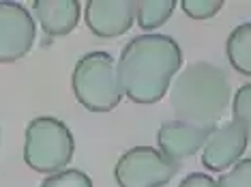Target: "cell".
I'll return each mask as SVG.
<instances>
[{
    "label": "cell",
    "mask_w": 251,
    "mask_h": 187,
    "mask_svg": "<svg viewBox=\"0 0 251 187\" xmlns=\"http://www.w3.org/2000/svg\"><path fill=\"white\" fill-rule=\"evenodd\" d=\"M116 67L123 97L152 106L168 95L170 84L182 69V50L170 35H138L123 48Z\"/></svg>",
    "instance_id": "cell-1"
},
{
    "label": "cell",
    "mask_w": 251,
    "mask_h": 187,
    "mask_svg": "<svg viewBox=\"0 0 251 187\" xmlns=\"http://www.w3.org/2000/svg\"><path fill=\"white\" fill-rule=\"evenodd\" d=\"M232 86L226 71L206 60L187 65L170 84V104L176 121L215 127L226 114Z\"/></svg>",
    "instance_id": "cell-2"
},
{
    "label": "cell",
    "mask_w": 251,
    "mask_h": 187,
    "mask_svg": "<svg viewBox=\"0 0 251 187\" xmlns=\"http://www.w3.org/2000/svg\"><path fill=\"white\" fill-rule=\"evenodd\" d=\"M71 88L77 104L88 112H112L123 101L116 58L110 52H88L75 62Z\"/></svg>",
    "instance_id": "cell-3"
},
{
    "label": "cell",
    "mask_w": 251,
    "mask_h": 187,
    "mask_svg": "<svg viewBox=\"0 0 251 187\" xmlns=\"http://www.w3.org/2000/svg\"><path fill=\"white\" fill-rule=\"evenodd\" d=\"M75 140L65 121L56 116H37L24 132V161L39 174L65 170L73 160Z\"/></svg>",
    "instance_id": "cell-4"
},
{
    "label": "cell",
    "mask_w": 251,
    "mask_h": 187,
    "mask_svg": "<svg viewBox=\"0 0 251 187\" xmlns=\"http://www.w3.org/2000/svg\"><path fill=\"white\" fill-rule=\"evenodd\" d=\"M178 170V166L168 161L157 149L142 144L118 157L114 179L118 187H165Z\"/></svg>",
    "instance_id": "cell-5"
},
{
    "label": "cell",
    "mask_w": 251,
    "mask_h": 187,
    "mask_svg": "<svg viewBox=\"0 0 251 187\" xmlns=\"http://www.w3.org/2000/svg\"><path fill=\"white\" fill-rule=\"evenodd\" d=\"M37 22L22 2L0 0V62H15L30 54Z\"/></svg>",
    "instance_id": "cell-6"
},
{
    "label": "cell",
    "mask_w": 251,
    "mask_h": 187,
    "mask_svg": "<svg viewBox=\"0 0 251 187\" xmlns=\"http://www.w3.org/2000/svg\"><path fill=\"white\" fill-rule=\"evenodd\" d=\"M249 144V134L234 121L215 125L202 146V166L208 172H226L243 160Z\"/></svg>",
    "instance_id": "cell-7"
},
{
    "label": "cell",
    "mask_w": 251,
    "mask_h": 187,
    "mask_svg": "<svg viewBox=\"0 0 251 187\" xmlns=\"http://www.w3.org/2000/svg\"><path fill=\"white\" fill-rule=\"evenodd\" d=\"M213 129L215 127H208V125H191L185 121H176V118L165 121L157 132V151L168 161L180 168V163L185 160L202 151Z\"/></svg>",
    "instance_id": "cell-8"
},
{
    "label": "cell",
    "mask_w": 251,
    "mask_h": 187,
    "mask_svg": "<svg viewBox=\"0 0 251 187\" xmlns=\"http://www.w3.org/2000/svg\"><path fill=\"white\" fill-rule=\"evenodd\" d=\"M135 22L133 0H88L84 2V24L99 39H116Z\"/></svg>",
    "instance_id": "cell-9"
},
{
    "label": "cell",
    "mask_w": 251,
    "mask_h": 187,
    "mask_svg": "<svg viewBox=\"0 0 251 187\" xmlns=\"http://www.w3.org/2000/svg\"><path fill=\"white\" fill-rule=\"evenodd\" d=\"M32 13L48 37H65L79 24L82 2L79 0H35Z\"/></svg>",
    "instance_id": "cell-10"
},
{
    "label": "cell",
    "mask_w": 251,
    "mask_h": 187,
    "mask_svg": "<svg viewBox=\"0 0 251 187\" xmlns=\"http://www.w3.org/2000/svg\"><path fill=\"white\" fill-rule=\"evenodd\" d=\"M227 62L236 73L249 78L251 76V24L243 22L230 32L226 41Z\"/></svg>",
    "instance_id": "cell-11"
},
{
    "label": "cell",
    "mask_w": 251,
    "mask_h": 187,
    "mask_svg": "<svg viewBox=\"0 0 251 187\" xmlns=\"http://www.w3.org/2000/svg\"><path fill=\"white\" fill-rule=\"evenodd\" d=\"M176 4H178L176 0H138L135 2V24L148 35L172 18Z\"/></svg>",
    "instance_id": "cell-12"
},
{
    "label": "cell",
    "mask_w": 251,
    "mask_h": 187,
    "mask_svg": "<svg viewBox=\"0 0 251 187\" xmlns=\"http://www.w3.org/2000/svg\"><path fill=\"white\" fill-rule=\"evenodd\" d=\"M39 187H93V179L77 168H65L60 172L48 174Z\"/></svg>",
    "instance_id": "cell-13"
},
{
    "label": "cell",
    "mask_w": 251,
    "mask_h": 187,
    "mask_svg": "<svg viewBox=\"0 0 251 187\" xmlns=\"http://www.w3.org/2000/svg\"><path fill=\"white\" fill-rule=\"evenodd\" d=\"M232 121L251 132V84H243L232 97Z\"/></svg>",
    "instance_id": "cell-14"
},
{
    "label": "cell",
    "mask_w": 251,
    "mask_h": 187,
    "mask_svg": "<svg viewBox=\"0 0 251 187\" xmlns=\"http://www.w3.org/2000/svg\"><path fill=\"white\" fill-rule=\"evenodd\" d=\"M224 0H182L180 2V9L185 11L187 18L191 20H198V22H204V20H210L224 9Z\"/></svg>",
    "instance_id": "cell-15"
},
{
    "label": "cell",
    "mask_w": 251,
    "mask_h": 187,
    "mask_svg": "<svg viewBox=\"0 0 251 187\" xmlns=\"http://www.w3.org/2000/svg\"><path fill=\"white\" fill-rule=\"evenodd\" d=\"M217 187H251V160L243 157L232 166L230 172H224L219 181H215Z\"/></svg>",
    "instance_id": "cell-16"
},
{
    "label": "cell",
    "mask_w": 251,
    "mask_h": 187,
    "mask_svg": "<svg viewBox=\"0 0 251 187\" xmlns=\"http://www.w3.org/2000/svg\"><path fill=\"white\" fill-rule=\"evenodd\" d=\"M178 187H217V183L213 177H208L204 172H189L178 183Z\"/></svg>",
    "instance_id": "cell-17"
},
{
    "label": "cell",
    "mask_w": 251,
    "mask_h": 187,
    "mask_svg": "<svg viewBox=\"0 0 251 187\" xmlns=\"http://www.w3.org/2000/svg\"><path fill=\"white\" fill-rule=\"evenodd\" d=\"M0 135H2V134H0Z\"/></svg>",
    "instance_id": "cell-18"
}]
</instances>
